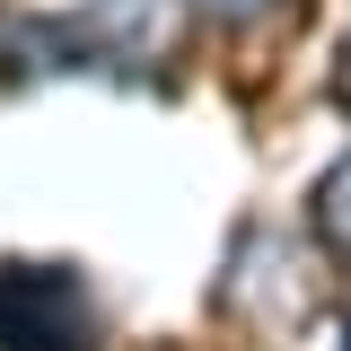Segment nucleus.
<instances>
[{
  "label": "nucleus",
  "mask_w": 351,
  "mask_h": 351,
  "mask_svg": "<svg viewBox=\"0 0 351 351\" xmlns=\"http://www.w3.org/2000/svg\"><path fill=\"white\" fill-rule=\"evenodd\" d=\"M0 343L9 351H97L88 290L53 263H9L0 272Z\"/></svg>",
  "instance_id": "f257e3e1"
},
{
  "label": "nucleus",
  "mask_w": 351,
  "mask_h": 351,
  "mask_svg": "<svg viewBox=\"0 0 351 351\" xmlns=\"http://www.w3.org/2000/svg\"><path fill=\"white\" fill-rule=\"evenodd\" d=\"M316 228H325V246L351 263V158L325 176V193H316Z\"/></svg>",
  "instance_id": "f03ea898"
},
{
  "label": "nucleus",
  "mask_w": 351,
  "mask_h": 351,
  "mask_svg": "<svg viewBox=\"0 0 351 351\" xmlns=\"http://www.w3.org/2000/svg\"><path fill=\"white\" fill-rule=\"evenodd\" d=\"M202 9H211V18H228V27H237V18H263V9H281V0H202Z\"/></svg>",
  "instance_id": "7ed1b4c3"
}]
</instances>
